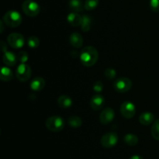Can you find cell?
Here are the masks:
<instances>
[{"label": "cell", "instance_id": "obj_28", "mask_svg": "<svg viewBox=\"0 0 159 159\" xmlns=\"http://www.w3.org/2000/svg\"><path fill=\"white\" fill-rule=\"evenodd\" d=\"M93 89L96 93H100L103 90V84H102V82L101 81H97V82H96L94 83Z\"/></svg>", "mask_w": 159, "mask_h": 159}, {"label": "cell", "instance_id": "obj_22", "mask_svg": "<svg viewBox=\"0 0 159 159\" xmlns=\"http://www.w3.org/2000/svg\"><path fill=\"white\" fill-rule=\"evenodd\" d=\"M68 123L71 127H73V128H78V127L82 126V120L79 116H71L68 118Z\"/></svg>", "mask_w": 159, "mask_h": 159}, {"label": "cell", "instance_id": "obj_19", "mask_svg": "<svg viewBox=\"0 0 159 159\" xmlns=\"http://www.w3.org/2000/svg\"><path fill=\"white\" fill-rule=\"evenodd\" d=\"M68 6H69L70 9L72 12H82V11H83L84 8H85L82 0H69Z\"/></svg>", "mask_w": 159, "mask_h": 159}, {"label": "cell", "instance_id": "obj_26", "mask_svg": "<svg viewBox=\"0 0 159 159\" xmlns=\"http://www.w3.org/2000/svg\"><path fill=\"white\" fill-rule=\"evenodd\" d=\"M106 77L109 79V80H113L116 78V70L113 69L112 68H107L105 70V72H104Z\"/></svg>", "mask_w": 159, "mask_h": 159}, {"label": "cell", "instance_id": "obj_12", "mask_svg": "<svg viewBox=\"0 0 159 159\" xmlns=\"http://www.w3.org/2000/svg\"><path fill=\"white\" fill-rule=\"evenodd\" d=\"M82 16H81L78 12H71L67 16V21L71 26H79L82 24Z\"/></svg>", "mask_w": 159, "mask_h": 159}, {"label": "cell", "instance_id": "obj_5", "mask_svg": "<svg viewBox=\"0 0 159 159\" xmlns=\"http://www.w3.org/2000/svg\"><path fill=\"white\" fill-rule=\"evenodd\" d=\"M32 70L31 68L26 63H20V65L17 67L16 71V79L20 82H26L31 77Z\"/></svg>", "mask_w": 159, "mask_h": 159}, {"label": "cell", "instance_id": "obj_1", "mask_svg": "<svg viewBox=\"0 0 159 159\" xmlns=\"http://www.w3.org/2000/svg\"><path fill=\"white\" fill-rule=\"evenodd\" d=\"M81 63L85 67H92L97 62L99 53L97 50L92 46L84 48L80 53Z\"/></svg>", "mask_w": 159, "mask_h": 159}, {"label": "cell", "instance_id": "obj_9", "mask_svg": "<svg viewBox=\"0 0 159 159\" xmlns=\"http://www.w3.org/2000/svg\"><path fill=\"white\" fill-rule=\"evenodd\" d=\"M120 113L124 117L130 119L134 117L136 113V107L133 102L130 101H126L123 102L120 107Z\"/></svg>", "mask_w": 159, "mask_h": 159}, {"label": "cell", "instance_id": "obj_21", "mask_svg": "<svg viewBox=\"0 0 159 159\" xmlns=\"http://www.w3.org/2000/svg\"><path fill=\"white\" fill-rule=\"evenodd\" d=\"M124 141L129 146H135L138 143V138L134 134H127L124 136Z\"/></svg>", "mask_w": 159, "mask_h": 159}, {"label": "cell", "instance_id": "obj_15", "mask_svg": "<svg viewBox=\"0 0 159 159\" xmlns=\"http://www.w3.org/2000/svg\"><path fill=\"white\" fill-rule=\"evenodd\" d=\"M69 41L72 47L80 48L83 43V38L79 33H72L69 37Z\"/></svg>", "mask_w": 159, "mask_h": 159}, {"label": "cell", "instance_id": "obj_6", "mask_svg": "<svg viewBox=\"0 0 159 159\" xmlns=\"http://www.w3.org/2000/svg\"><path fill=\"white\" fill-rule=\"evenodd\" d=\"M118 142V135L116 132H109L101 138V145L105 148H111Z\"/></svg>", "mask_w": 159, "mask_h": 159}, {"label": "cell", "instance_id": "obj_30", "mask_svg": "<svg viewBox=\"0 0 159 159\" xmlns=\"http://www.w3.org/2000/svg\"><path fill=\"white\" fill-rule=\"evenodd\" d=\"M5 43H4V41H2L1 42V45H2V51L3 52H6V48H7V47H5Z\"/></svg>", "mask_w": 159, "mask_h": 159}, {"label": "cell", "instance_id": "obj_2", "mask_svg": "<svg viewBox=\"0 0 159 159\" xmlns=\"http://www.w3.org/2000/svg\"><path fill=\"white\" fill-rule=\"evenodd\" d=\"M21 14L16 10H9L4 14L2 21L9 27L15 28L20 26L22 23Z\"/></svg>", "mask_w": 159, "mask_h": 159}, {"label": "cell", "instance_id": "obj_23", "mask_svg": "<svg viewBox=\"0 0 159 159\" xmlns=\"http://www.w3.org/2000/svg\"><path fill=\"white\" fill-rule=\"evenodd\" d=\"M27 44L30 48L35 49V48H38L40 45V40L38 37H35V36H30L27 40Z\"/></svg>", "mask_w": 159, "mask_h": 159}, {"label": "cell", "instance_id": "obj_25", "mask_svg": "<svg viewBox=\"0 0 159 159\" xmlns=\"http://www.w3.org/2000/svg\"><path fill=\"white\" fill-rule=\"evenodd\" d=\"M151 131H152V137L157 141H159V119L154 122Z\"/></svg>", "mask_w": 159, "mask_h": 159}, {"label": "cell", "instance_id": "obj_27", "mask_svg": "<svg viewBox=\"0 0 159 159\" xmlns=\"http://www.w3.org/2000/svg\"><path fill=\"white\" fill-rule=\"evenodd\" d=\"M17 59L20 63H26L29 59V55L26 51H20L19 54H17Z\"/></svg>", "mask_w": 159, "mask_h": 159}, {"label": "cell", "instance_id": "obj_24", "mask_svg": "<svg viewBox=\"0 0 159 159\" xmlns=\"http://www.w3.org/2000/svg\"><path fill=\"white\" fill-rule=\"evenodd\" d=\"M99 0H85V3H84L85 9L89 11L96 9L99 5Z\"/></svg>", "mask_w": 159, "mask_h": 159}, {"label": "cell", "instance_id": "obj_31", "mask_svg": "<svg viewBox=\"0 0 159 159\" xmlns=\"http://www.w3.org/2000/svg\"><path fill=\"white\" fill-rule=\"evenodd\" d=\"M129 159H144V158H143L141 156H140V155H133V156H131Z\"/></svg>", "mask_w": 159, "mask_h": 159}, {"label": "cell", "instance_id": "obj_13", "mask_svg": "<svg viewBox=\"0 0 159 159\" xmlns=\"http://www.w3.org/2000/svg\"><path fill=\"white\" fill-rule=\"evenodd\" d=\"M2 61L5 65L9 67H12L16 64L18 59H17V55H16L14 53L11 51H6L3 55Z\"/></svg>", "mask_w": 159, "mask_h": 159}, {"label": "cell", "instance_id": "obj_29", "mask_svg": "<svg viewBox=\"0 0 159 159\" xmlns=\"http://www.w3.org/2000/svg\"><path fill=\"white\" fill-rule=\"evenodd\" d=\"M150 8L153 12H159V0H150Z\"/></svg>", "mask_w": 159, "mask_h": 159}, {"label": "cell", "instance_id": "obj_17", "mask_svg": "<svg viewBox=\"0 0 159 159\" xmlns=\"http://www.w3.org/2000/svg\"><path fill=\"white\" fill-rule=\"evenodd\" d=\"M57 103L58 106L61 108L67 109L69 108L72 106L73 101L71 99V98L70 96H66V95H63V96H59L58 99H57Z\"/></svg>", "mask_w": 159, "mask_h": 159}, {"label": "cell", "instance_id": "obj_16", "mask_svg": "<svg viewBox=\"0 0 159 159\" xmlns=\"http://www.w3.org/2000/svg\"><path fill=\"white\" fill-rule=\"evenodd\" d=\"M155 120V116L151 112H144L142 113L139 116V121L142 125L148 126L153 123Z\"/></svg>", "mask_w": 159, "mask_h": 159}, {"label": "cell", "instance_id": "obj_8", "mask_svg": "<svg viewBox=\"0 0 159 159\" xmlns=\"http://www.w3.org/2000/svg\"><path fill=\"white\" fill-rule=\"evenodd\" d=\"M113 87H114L115 90L119 93H127L131 89L132 82L128 78H120L115 81L113 83Z\"/></svg>", "mask_w": 159, "mask_h": 159}, {"label": "cell", "instance_id": "obj_10", "mask_svg": "<svg viewBox=\"0 0 159 159\" xmlns=\"http://www.w3.org/2000/svg\"><path fill=\"white\" fill-rule=\"evenodd\" d=\"M115 117V112L112 108L107 107L101 112L99 115V120L102 124H109L113 120Z\"/></svg>", "mask_w": 159, "mask_h": 159}, {"label": "cell", "instance_id": "obj_11", "mask_svg": "<svg viewBox=\"0 0 159 159\" xmlns=\"http://www.w3.org/2000/svg\"><path fill=\"white\" fill-rule=\"evenodd\" d=\"M106 100L103 96L100 94H96L92 97L90 100V106L94 110H99L103 107Z\"/></svg>", "mask_w": 159, "mask_h": 159}, {"label": "cell", "instance_id": "obj_20", "mask_svg": "<svg viewBox=\"0 0 159 159\" xmlns=\"http://www.w3.org/2000/svg\"><path fill=\"white\" fill-rule=\"evenodd\" d=\"M92 23H93V19L90 16L84 15L82 16V24H81V28H82L83 32H88L92 26Z\"/></svg>", "mask_w": 159, "mask_h": 159}, {"label": "cell", "instance_id": "obj_7", "mask_svg": "<svg viewBox=\"0 0 159 159\" xmlns=\"http://www.w3.org/2000/svg\"><path fill=\"white\" fill-rule=\"evenodd\" d=\"M7 41L9 44L14 49H19L24 46L25 39L21 34L19 33H12L7 37Z\"/></svg>", "mask_w": 159, "mask_h": 159}, {"label": "cell", "instance_id": "obj_3", "mask_svg": "<svg viewBox=\"0 0 159 159\" xmlns=\"http://www.w3.org/2000/svg\"><path fill=\"white\" fill-rule=\"evenodd\" d=\"M46 127L52 132H60L65 127V121L61 116H52L47 119L45 122Z\"/></svg>", "mask_w": 159, "mask_h": 159}, {"label": "cell", "instance_id": "obj_18", "mask_svg": "<svg viewBox=\"0 0 159 159\" xmlns=\"http://www.w3.org/2000/svg\"><path fill=\"white\" fill-rule=\"evenodd\" d=\"M0 78L3 82H9L13 79V72L8 67L2 66L1 68V72H0Z\"/></svg>", "mask_w": 159, "mask_h": 159}, {"label": "cell", "instance_id": "obj_4", "mask_svg": "<svg viewBox=\"0 0 159 159\" xmlns=\"http://www.w3.org/2000/svg\"><path fill=\"white\" fill-rule=\"evenodd\" d=\"M22 9L26 16L34 17L38 15L40 12V7L37 2L34 0H26L23 2Z\"/></svg>", "mask_w": 159, "mask_h": 159}, {"label": "cell", "instance_id": "obj_14", "mask_svg": "<svg viewBox=\"0 0 159 159\" xmlns=\"http://www.w3.org/2000/svg\"><path fill=\"white\" fill-rule=\"evenodd\" d=\"M30 89L34 92H40L44 88L45 81L41 77H36L31 81Z\"/></svg>", "mask_w": 159, "mask_h": 159}]
</instances>
